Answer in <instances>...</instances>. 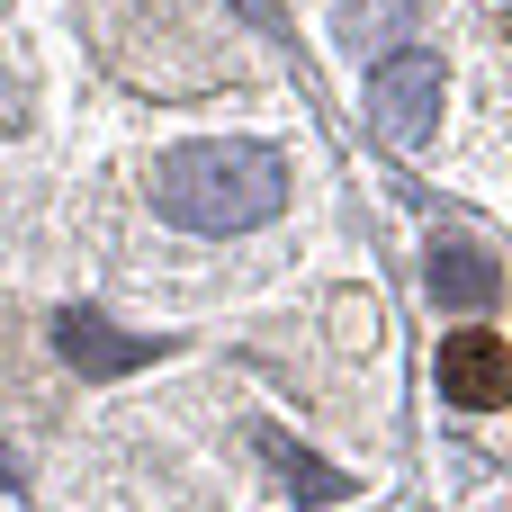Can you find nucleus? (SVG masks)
<instances>
[{"label": "nucleus", "mask_w": 512, "mask_h": 512, "mask_svg": "<svg viewBox=\"0 0 512 512\" xmlns=\"http://www.w3.org/2000/svg\"><path fill=\"white\" fill-rule=\"evenodd\" d=\"M153 207L189 234H252L288 207V171L270 144H180L153 162Z\"/></svg>", "instance_id": "f257e3e1"}, {"label": "nucleus", "mask_w": 512, "mask_h": 512, "mask_svg": "<svg viewBox=\"0 0 512 512\" xmlns=\"http://www.w3.org/2000/svg\"><path fill=\"white\" fill-rule=\"evenodd\" d=\"M441 99H450V81H441L432 54H387V63L369 72V126H378L387 144H432Z\"/></svg>", "instance_id": "f03ea898"}, {"label": "nucleus", "mask_w": 512, "mask_h": 512, "mask_svg": "<svg viewBox=\"0 0 512 512\" xmlns=\"http://www.w3.org/2000/svg\"><path fill=\"white\" fill-rule=\"evenodd\" d=\"M441 396L468 405V414H495V405L512 396V351L486 333V324H468V333L441 342Z\"/></svg>", "instance_id": "7ed1b4c3"}, {"label": "nucleus", "mask_w": 512, "mask_h": 512, "mask_svg": "<svg viewBox=\"0 0 512 512\" xmlns=\"http://www.w3.org/2000/svg\"><path fill=\"white\" fill-rule=\"evenodd\" d=\"M54 351H63L81 378H126V369L162 360V342H144V333H117L108 315H63V324H54Z\"/></svg>", "instance_id": "20e7f679"}, {"label": "nucleus", "mask_w": 512, "mask_h": 512, "mask_svg": "<svg viewBox=\"0 0 512 512\" xmlns=\"http://www.w3.org/2000/svg\"><path fill=\"white\" fill-rule=\"evenodd\" d=\"M495 288H504V279H495V261H486L477 243H441V252H432V297H441L450 315H486Z\"/></svg>", "instance_id": "39448f33"}, {"label": "nucleus", "mask_w": 512, "mask_h": 512, "mask_svg": "<svg viewBox=\"0 0 512 512\" xmlns=\"http://www.w3.org/2000/svg\"><path fill=\"white\" fill-rule=\"evenodd\" d=\"M261 450L279 459V486H288V495H315V504H333V495H351V477H333V468H315V459H306V450H288L279 432H270Z\"/></svg>", "instance_id": "423d86ee"}, {"label": "nucleus", "mask_w": 512, "mask_h": 512, "mask_svg": "<svg viewBox=\"0 0 512 512\" xmlns=\"http://www.w3.org/2000/svg\"><path fill=\"white\" fill-rule=\"evenodd\" d=\"M0 486H18V468H9V450H0Z\"/></svg>", "instance_id": "0eeeda50"}]
</instances>
